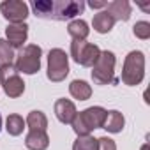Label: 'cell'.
I'll list each match as a JSON object with an SVG mask.
<instances>
[{"label": "cell", "mask_w": 150, "mask_h": 150, "mask_svg": "<svg viewBox=\"0 0 150 150\" xmlns=\"http://www.w3.org/2000/svg\"><path fill=\"white\" fill-rule=\"evenodd\" d=\"M32 11L41 20H55L65 21L76 18L85 11V2H74V0H34Z\"/></svg>", "instance_id": "cell-1"}, {"label": "cell", "mask_w": 150, "mask_h": 150, "mask_svg": "<svg viewBox=\"0 0 150 150\" xmlns=\"http://www.w3.org/2000/svg\"><path fill=\"white\" fill-rule=\"evenodd\" d=\"M106 113L108 111L103 106H90V108L76 113L74 120L71 122L72 131L78 136H90V132L94 129H103Z\"/></svg>", "instance_id": "cell-2"}, {"label": "cell", "mask_w": 150, "mask_h": 150, "mask_svg": "<svg viewBox=\"0 0 150 150\" xmlns=\"http://www.w3.org/2000/svg\"><path fill=\"white\" fill-rule=\"evenodd\" d=\"M145 78V55L143 51H131L127 53L122 67V81L129 87H136Z\"/></svg>", "instance_id": "cell-3"}, {"label": "cell", "mask_w": 150, "mask_h": 150, "mask_svg": "<svg viewBox=\"0 0 150 150\" xmlns=\"http://www.w3.org/2000/svg\"><path fill=\"white\" fill-rule=\"evenodd\" d=\"M115 53L113 51H101L97 62L92 67V80L97 85H110L115 81Z\"/></svg>", "instance_id": "cell-4"}, {"label": "cell", "mask_w": 150, "mask_h": 150, "mask_svg": "<svg viewBox=\"0 0 150 150\" xmlns=\"http://www.w3.org/2000/svg\"><path fill=\"white\" fill-rule=\"evenodd\" d=\"M41 57H42L41 46L27 44L25 48L20 50L16 62H14V69L23 74H35L41 69Z\"/></svg>", "instance_id": "cell-5"}, {"label": "cell", "mask_w": 150, "mask_h": 150, "mask_svg": "<svg viewBox=\"0 0 150 150\" xmlns=\"http://www.w3.org/2000/svg\"><path fill=\"white\" fill-rule=\"evenodd\" d=\"M48 80L53 83H60L69 74V57L64 50L53 48L48 53Z\"/></svg>", "instance_id": "cell-6"}, {"label": "cell", "mask_w": 150, "mask_h": 150, "mask_svg": "<svg viewBox=\"0 0 150 150\" xmlns=\"http://www.w3.org/2000/svg\"><path fill=\"white\" fill-rule=\"evenodd\" d=\"M0 85H2L6 96L13 97V99L23 96V92H25V81L21 80L20 72L14 69L13 64L0 67Z\"/></svg>", "instance_id": "cell-7"}, {"label": "cell", "mask_w": 150, "mask_h": 150, "mask_svg": "<svg viewBox=\"0 0 150 150\" xmlns=\"http://www.w3.org/2000/svg\"><path fill=\"white\" fill-rule=\"evenodd\" d=\"M99 55H101V48L97 44H92L87 41H72L71 42V57L78 65L94 67Z\"/></svg>", "instance_id": "cell-8"}, {"label": "cell", "mask_w": 150, "mask_h": 150, "mask_svg": "<svg viewBox=\"0 0 150 150\" xmlns=\"http://www.w3.org/2000/svg\"><path fill=\"white\" fill-rule=\"evenodd\" d=\"M0 13L9 23H25L28 16V6L21 0H6L0 4Z\"/></svg>", "instance_id": "cell-9"}, {"label": "cell", "mask_w": 150, "mask_h": 150, "mask_svg": "<svg viewBox=\"0 0 150 150\" xmlns=\"http://www.w3.org/2000/svg\"><path fill=\"white\" fill-rule=\"evenodd\" d=\"M6 37H7V44L14 50V48H23V42L28 37V25L27 23H9L6 28Z\"/></svg>", "instance_id": "cell-10"}, {"label": "cell", "mask_w": 150, "mask_h": 150, "mask_svg": "<svg viewBox=\"0 0 150 150\" xmlns=\"http://www.w3.org/2000/svg\"><path fill=\"white\" fill-rule=\"evenodd\" d=\"M106 13L115 21H127L132 14V7L127 0H113L106 6Z\"/></svg>", "instance_id": "cell-11"}, {"label": "cell", "mask_w": 150, "mask_h": 150, "mask_svg": "<svg viewBox=\"0 0 150 150\" xmlns=\"http://www.w3.org/2000/svg\"><path fill=\"white\" fill-rule=\"evenodd\" d=\"M76 106H74L72 101L69 99H58L55 103V115L62 124H71L76 117Z\"/></svg>", "instance_id": "cell-12"}, {"label": "cell", "mask_w": 150, "mask_h": 150, "mask_svg": "<svg viewBox=\"0 0 150 150\" xmlns=\"http://www.w3.org/2000/svg\"><path fill=\"white\" fill-rule=\"evenodd\" d=\"M25 145L28 150H46L50 146V136L46 131H28L25 136Z\"/></svg>", "instance_id": "cell-13"}, {"label": "cell", "mask_w": 150, "mask_h": 150, "mask_svg": "<svg viewBox=\"0 0 150 150\" xmlns=\"http://www.w3.org/2000/svg\"><path fill=\"white\" fill-rule=\"evenodd\" d=\"M124 125H125V118H124V115H122L120 111L111 110V111L106 113L103 129H106V131L111 132V134H117V132H120V131L124 129Z\"/></svg>", "instance_id": "cell-14"}, {"label": "cell", "mask_w": 150, "mask_h": 150, "mask_svg": "<svg viewBox=\"0 0 150 150\" xmlns=\"http://www.w3.org/2000/svg\"><path fill=\"white\" fill-rule=\"evenodd\" d=\"M67 32L72 37V41H85L90 34V28L85 20H72L67 25Z\"/></svg>", "instance_id": "cell-15"}, {"label": "cell", "mask_w": 150, "mask_h": 150, "mask_svg": "<svg viewBox=\"0 0 150 150\" xmlns=\"http://www.w3.org/2000/svg\"><path fill=\"white\" fill-rule=\"evenodd\" d=\"M113 25H115V20L106 13V9L101 11V13H97L94 16V20H92V27H94V30L97 34H108V32H111Z\"/></svg>", "instance_id": "cell-16"}, {"label": "cell", "mask_w": 150, "mask_h": 150, "mask_svg": "<svg viewBox=\"0 0 150 150\" xmlns=\"http://www.w3.org/2000/svg\"><path fill=\"white\" fill-rule=\"evenodd\" d=\"M69 92H71V96H72L74 99H78V101H87V99H90V96H92V87H90L87 81H83V80H74V81H71V85H69Z\"/></svg>", "instance_id": "cell-17"}, {"label": "cell", "mask_w": 150, "mask_h": 150, "mask_svg": "<svg viewBox=\"0 0 150 150\" xmlns=\"http://www.w3.org/2000/svg\"><path fill=\"white\" fill-rule=\"evenodd\" d=\"M25 124L28 125L30 131H46L48 129V118H46V115L42 111H37V110H34V111L28 113Z\"/></svg>", "instance_id": "cell-18"}, {"label": "cell", "mask_w": 150, "mask_h": 150, "mask_svg": "<svg viewBox=\"0 0 150 150\" xmlns=\"http://www.w3.org/2000/svg\"><path fill=\"white\" fill-rule=\"evenodd\" d=\"M6 129H7V132H9L11 136H20V134L23 132V129H25V120H23V117L18 115V113L9 115L7 120H6Z\"/></svg>", "instance_id": "cell-19"}, {"label": "cell", "mask_w": 150, "mask_h": 150, "mask_svg": "<svg viewBox=\"0 0 150 150\" xmlns=\"http://www.w3.org/2000/svg\"><path fill=\"white\" fill-rule=\"evenodd\" d=\"M72 150H97V138L94 136H78Z\"/></svg>", "instance_id": "cell-20"}, {"label": "cell", "mask_w": 150, "mask_h": 150, "mask_svg": "<svg viewBox=\"0 0 150 150\" xmlns=\"http://www.w3.org/2000/svg\"><path fill=\"white\" fill-rule=\"evenodd\" d=\"M13 60H14V51H13V48L7 44L6 39H0V67L13 64Z\"/></svg>", "instance_id": "cell-21"}, {"label": "cell", "mask_w": 150, "mask_h": 150, "mask_svg": "<svg viewBox=\"0 0 150 150\" xmlns=\"http://www.w3.org/2000/svg\"><path fill=\"white\" fill-rule=\"evenodd\" d=\"M132 32L138 39H143L146 41L150 37V23L148 21H138L134 27H132Z\"/></svg>", "instance_id": "cell-22"}, {"label": "cell", "mask_w": 150, "mask_h": 150, "mask_svg": "<svg viewBox=\"0 0 150 150\" xmlns=\"http://www.w3.org/2000/svg\"><path fill=\"white\" fill-rule=\"evenodd\" d=\"M97 150H117V145L111 138L103 136V138L97 139Z\"/></svg>", "instance_id": "cell-23"}, {"label": "cell", "mask_w": 150, "mask_h": 150, "mask_svg": "<svg viewBox=\"0 0 150 150\" xmlns=\"http://www.w3.org/2000/svg\"><path fill=\"white\" fill-rule=\"evenodd\" d=\"M88 6L92 7V9H106V2H94V0H92V2H88Z\"/></svg>", "instance_id": "cell-24"}, {"label": "cell", "mask_w": 150, "mask_h": 150, "mask_svg": "<svg viewBox=\"0 0 150 150\" xmlns=\"http://www.w3.org/2000/svg\"><path fill=\"white\" fill-rule=\"evenodd\" d=\"M141 150H148V145H146V143H145V145H143V146H141Z\"/></svg>", "instance_id": "cell-25"}, {"label": "cell", "mask_w": 150, "mask_h": 150, "mask_svg": "<svg viewBox=\"0 0 150 150\" xmlns=\"http://www.w3.org/2000/svg\"><path fill=\"white\" fill-rule=\"evenodd\" d=\"M0 131H2V115H0Z\"/></svg>", "instance_id": "cell-26"}]
</instances>
